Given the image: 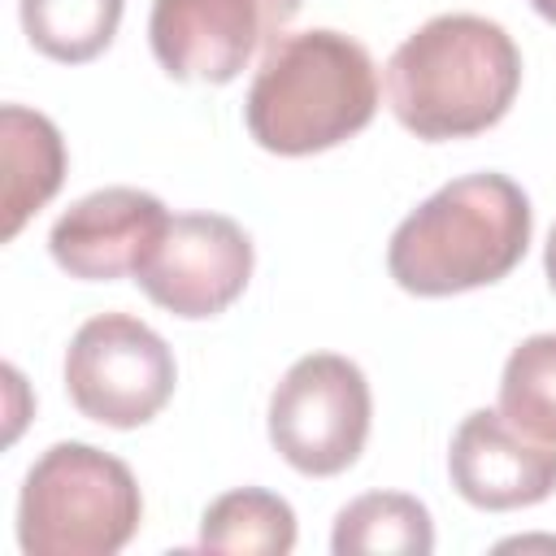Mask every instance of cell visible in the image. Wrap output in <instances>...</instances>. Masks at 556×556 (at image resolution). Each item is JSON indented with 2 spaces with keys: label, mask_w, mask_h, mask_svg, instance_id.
I'll use <instances>...</instances> for the list:
<instances>
[{
  "label": "cell",
  "mask_w": 556,
  "mask_h": 556,
  "mask_svg": "<svg viewBox=\"0 0 556 556\" xmlns=\"http://www.w3.org/2000/svg\"><path fill=\"white\" fill-rule=\"evenodd\" d=\"M521 52L513 35L478 13L421 22L387 61V104L417 139H469L491 130L517 100Z\"/></svg>",
  "instance_id": "1"
},
{
  "label": "cell",
  "mask_w": 556,
  "mask_h": 556,
  "mask_svg": "<svg viewBox=\"0 0 556 556\" xmlns=\"http://www.w3.org/2000/svg\"><path fill=\"white\" fill-rule=\"evenodd\" d=\"M534 230L526 191L495 169L465 174L426 195L391 235L387 269L408 295H456L508 278Z\"/></svg>",
  "instance_id": "2"
},
{
  "label": "cell",
  "mask_w": 556,
  "mask_h": 556,
  "mask_svg": "<svg viewBox=\"0 0 556 556\" xmlns=\"http://www.w3.org/2000/svg\"><path fill=\"white\" fill-rule=\"evenodd\" d=\"M378 113V70L343 30L278 35L243 100L248 135L274 156H313L365 130Z\"/></svg>",
  "instance_id": "3"
},
{
  "label": "cell",
  "mask_w": 556,
  "mask_h": 556,
  "mask_svg": "<svg viewBox=\"0 0 556 556\" xmlns=\"http://www.w3.org/2000/svg\"><path fill=\"white\" fill-rule=\"evenodd\" d=\"M143 521V495L126 460L91 443H52L17 495L26 556H113Z\"/></svg>",
  "instance_id": "4"
},
{
  "label": "cell",
  "mask_w": 556,
  "mask_h": 556,
  "mask_svg": "<svg viewBox=\"0 0 556 556\" xmlns=\"http://www.w3.org/2000/svg\"><path fill=\"white\" fill-rule=\"evenodd\" d=\"M369 417L374 400L361 365L339 352H308L269 395V443L295 473L334 478L365 452Z\"/></svg>",
  "instance_id": "5"
},
{
  "label": "cell",
  "mask_w": 556,
  "mask_h": 556,
  "mask_svg": "<svg viewBox=\"0 0 556 556\" xmlns=\"http://www.w3.org/2000/svg\"><path fill=\"white\" fill-rule=\"evenodd\" d=\"M178 365L169 343L130 313L87 317L65 348V391L100 426H148L174 395Z\"/></svg>",
  "instance_id": "6"
},
{
  "label": "cell",
  "mask_w": 556,
  "mask_h": 556,
  "mask_svg": "<svg viewBox=\"0 0 556 556\" xmlns=\"http://www.w3.org/2000/svg\"><path fill=\"white\" fill-rule=\"evenodd\" d=\"M252 239L226 213H178L161 230L156 248L135 269V282L152 304L182 321L226 313L252 278Z\"/></svg>",
  "instance_id": "7"
},
{
  "label": "cell",
  "mask_w": 556,
  "mask_h": 556,
  "mask_svg": "<svg viewBox=\"0 0 556 556\" xmlns=\"http://www.w3.org/2000/svg\"><path fill=\"white\" fill-rule=\"evenodd\" d=\"M304 0H152L148 43L178 83H230Z\"/></svg>",
  "instance_id": "8"
},
{
  "label": "cell",
  "mask_w": 556,
  "mask_h": 556,
  "mask_svg": "<svg viewBox=\"0 0 556 556\" xmlns=\"http://www.w3.org/2000/svg\"><path fill=\"white\" fill-rule=\"evenodd\" d=\"M447 478L473 508H530L556 491V443L517 430L500 408H473L452 434Z\"/></svg>",
  "instance_id": "9"
},
{
  "label": "cell",
  "mask_w": 556,
  "mask_h": 556,
  "mask_svg": "<svg viewBox=\"0 0 556 556\" xmlns=\"http://www.w3.org/2000/svg\"><path fill=\"white\" fill-rule=\"evenodd\" d=\"M169 226L165 204L139 187H104L74 200L48 235L52 261L83 282H113L135 278L143 256L156 248L161 230Z\"/></svg>",
  "instance_id": "10"
},
{
  "label": "cell",
  "mask_w": 556,
  "mask_h": 556,
  "mask_svg": "<svg viewBox=\"0 0 556 556\" xmlns=\"http://www.w3.org/2000/svg\"><path fill=\"white\" fill-rule=\"evenodd\" d=\"M0 161H4V226L0 235L13 239L65 182V139L52 117L4 104L0 109Z\"/></svg>",
  "instance_id": "11"
},
{
  "label": "cell",
  "mask_w": 556,
  "mask_h": 556,
  "mask_svg": "<svg viewBox=\"0 0 556 556\" xmlns=\"http://www.w3.org/2000/svg\"><path fill=\"white\" fill-rule=\"evenodd\" d=\"M334 556H426L434 552V521L417 495L404 491H369L339 508Z\"/></svg>",
  "instance_id": "12"
},
{
  "label": "cell",
  "mask_w": 556,
  "mask_h": 556,
  "mask_svg": "<svg viewBox=\"0 0 556 556\" xmlns=\"http://www.w3.org/2000/svg\"><path fill=\"white\" fill-rule=\"evenodd\" d=\"M200 547L243 552V556H287L295 547V513L282 495L265 486H235L204 508Z\"/></svg>",
  "instance_id": "13"
},
{
  "label": "cell",
  "mask_w": 556,
  "mask_h": 556,
  "mask_svg": "<svg viewBox=\"0 0 556 556\" xmlns=\"http://www.w3.org/2000/svg\"><path fill=\"white\" fill-rule=\"evenodd\" d=\"M122 9L126 0H22V30L43 56L83 65L113 43Z\"/></svg>",
  "instance_id": "14"
},
{
  "label": "cell",
  "mask_w": 556,
  "mask_h": 556,
  "mask_svg": "<svg viewBox=\"0 0 556 556\" xmlns=\"http://www.w3.org/2000/svg\"><path fill=\"white\" fill-rule=\"evenodd\" d=\"M500 413L534 434L556 443V330L521 339L500 374Z\"/></svg>",
  "instance_id": "15"
},
{
  "label": "cell",
  "mask_w": 556,
  "mask_h": 556,
  "mask_svg": "<svg viewBox=\"0 0 556 556\" xmlns=\"http://www.w3.org/2000/svg\"><path fill=\"white\" fill-rule=\"evenodd\" d=\"M543 269H547V282H552V291H556V226H552L547 248H543Z\"/></svg>",
  "instance_id": "16"
},
{
  "label": "cell",
  "mask_w": 556,
  "mask_h": 556,
  "mask_svg": "<svg viewBox=\"0 0 556 556\" xmlns=\"http://www.w3.org/2000/svg\"><path fill=\"white\" fill-rule=\"evenodd\" d=\"M530 9H534L539 17H547V22L556 26V0H530Z\"/></svg>",
  "instance_id": "17"
},
{
  "label": "cell",
  "mask_w": 556,
  "mask_h": 556,
  "mask_svg": "<svg viewBox=\"0 0 556 556\" xmlns=\"http://www.w3.org/2000/svg\"><path fill=\"white\" fill-rule=\"evenodd\" d=\"M504 547H556V539H513Z\"/></svg>",
  "instance_id": "18"
}]
</instances>
